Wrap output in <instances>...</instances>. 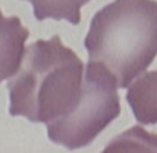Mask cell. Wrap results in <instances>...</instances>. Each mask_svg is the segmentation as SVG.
Listing matches in <instances>:
<instances>
[{
    "mask_svg": "<svg viewBox=\"0 0 157 153\" xmlns=\"http://www.w3.org/2000/svg\"><path fill=\"white\" fill-rule=\"evenodd\" d=\"M83 63L59 35L25 47L18 71L9 80L11 116L31 123H50L68 114L79 102Z\"/></svg>",
    "mask_w": 157,
    "mask_h": 153,
    "instance_id": "6da1fadb",
    "label": "cell"
},
{
    "mask_svg": "<svg viewBox=\"0 0 157 153\" xmlns=\"http://www.w3.org/2000/svg\"><path fill=\"white\" fill-rule=\"evenodd\" d=\"M85 47L118 88H128L157 56V2L114 0L104 6L90 21Z\"/></svg>",
    "mask_w": 157,
    "mask_h": 153,
    "instance_id": "7a4b0ae2",
    "label": "cell"
},
{
    "mask_svg": "<svg viewBox=\"0 0 157 153\" xmlns=\"http://www.w3.org/2000/svg\"><path fill=\"white\" fill-rule=\"evenodd\" d=\"M117 88L114 75L103 64L89 61L79 102L68 114L46 124L49 139L68 149L92 143L121 113Z\"/></svg>",
    "mask_w": 157,
    "mask_h": 153,
    "instance_id": "3957f363",
    "label": "cell"
},
{
    "mask_svg": "<svg viewBox=\"0 0 157 153\" xmlns=\"http://www.w3.org/2000/svg\"><path fill=\"white\" fill-rule=\"evenodd\" d=\"M29 31L17 15L4 17L0 10V82L18 71Z\"/></svg>",
    "mask_w": 157,
    "mask_h": 153,
    "instance_id": "277c9868",
    "label": "cell"
},
{
    "mask_svg": "<svg viewBox=\"0 0 157 153\" xmlns=\"http://www.w3.org/2000/svg\"><path fill=\"white\" fill-rule=\"evenodd\" d=\"M127 100L138 123L157 124V70L145 73L128 86Z\"/></svg>",
    "mask_w": 157,
    "mask_h": 153,
    "instance_id": "5b68a950",
    "label": "cell"
},
{
    "mask_svg": "<svg viewBox=\"0 0 157 153\" xmlns=\"http://www.w3.org/2000/svg\"><path fill=\"white\" fill-rule=\"evenodd\" d=\"M33 7L36 20L43 21L46 18L65 20L68 22L79 24L81 7L90 0H28Z\"/></svg>",
    "mask_w": 157,
    "mask_h": 153,
    "instance_id": "8992f818",
    "label": "cell"
},
{
    "mask_svg": "<svg viewBox=\"0 0 157 153\" xmlns=\"http://www.w3.org/2000/svg\"><path fill=\"white\" fill-rule=\"evenodd\" d=\"M120 152V150H156L157 152V135L146 132L140 127L129 128L127 132L117 136L104 152Z\"/></svg>",
    "mask_w": 157,
    "mask_h": 153,
    "instance_id": "52a82bcc",
    "label": "cell"
}]
</instances>
